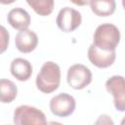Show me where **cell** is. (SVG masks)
<instances>
[{
  "label": "cell",
  "mask_w": 125,
  "mask_h": 125,
  "mask_svg": "<svg viewBox=\"0 0 125 125\" xmlns=\"http://www.w3.org/2000/svg\"><path fill=\"white\" fill-rule=\"evenodd\" d=\"M120 41V31L112 23L100 24L93 36V45L103 51H115Z\"/></svg>",
  "instance_id": "6da1fadb"
},
{
  "label": "cell",
  "mask_w": 125,
  "mask_h": 125,
  "mask_svg": "<svg viewBox=\"0 0 125 125\" xmlns=\"http://www.w3.org/2000/svg\"><path fill=\"white\" fill-rule=\"evenodd\" d=\"M36 86L39 91L50 94L57 90L61 82L60 66L54 62H46L36 76Z\"/></svg>",
  "instance_id": "7a4b0ae2"
},
{
  "label": "cell",
  "mask_w": 125,
  "mask_h": 125,
  "mask_svg": "<svg viewBox=\"0 0 125 125\" xmlns=\"http://www.w3.org/2000/svg\"><path fill=\"white\" fill-rule=\"evenodd\" d=\"M15 125H46L47 120L44 112L34 106L22 104L14 111Z\"/></svg>",
  "instance_id": "3957f363"
},
{
  "label": "cell",
  "mask_w": 125,
  "mask_h": 125,
  "mask_svg": "<svg viewBox=\"0 0 125 125\" xmlns=\"http://www.w3.org/2000/svg\"><path fill=\"white\" fill-rule=\"evenodd\" d=\"M66 81L71 88L81 90L92 82V72L84 64H73L67 70Z\"/></svg>",
  "instance_id": "277c9868"
},
{
  "label": "cell",
  "mask_w": 125,
  "mask_h": 125,
  "mask_svg": "<svg viewBox=\"0 0 125 125\" xmlns=\"http://www.w3.org/2000/svg\"><path fill=\"white\" fill-rule=\"evenodd\" d=\"M81 21L82 16L80 12L70 7H64L60 10L56 19L58 27L64 32H71L75 30L80 25Z\"/></svg>",
  "instance_id": "5b68a950"
},
{
  "label": "cell",
  "mask_w": 125,
  "mask_h": 125,
  "mask_svg": "<svg viewBox=\"0 0 125 125\" xmlns=\"http://www.w3.org/2000/svg\"><path fill=\"white\" fill-rule=\"evenodd\" d=\"M105 88L113 97L114 106L119 111L125 110V83L121 75H113L105 82Z\"/></svg>",
  "instance_id": "8992f818"
},
{
  "label": "cell",
  "mask_w": 125,
  "mask_h": 125,
  "mask_svg": "<svg viewBox=\"0 0 125 125\" xmlns=\"http://www.w3.org/2000/svg\"><path fill=\"white\" fill-rule=\"evenodd\" d=\"M75 100L67 93H61L50 101V109L53 114L61 117L70 115L75 109Z\"/></svg>",
  "instance_id": "52a82bcc"
},
{
  "label": "cell",
  "mask_w": 125,
  "mask_h": 125,
  "mask_svg": "<svg viewBox=\"0 0 125 125\" xmlns=\"http://www.w3.org/2000/svg\"><path fill=\"white\" fill-rule=\"evenodd\" d=\"M116 58L115 51H103L98 49L96 46L91 44L88 49V59L89 61L100 68H105L110 66Z\"/></svg>",
  "instance_id": "ba28073f"
},
{
  "label": "cell",
  "mask_w": 125,
  "mask_h": 125,
  "mask_svg": "<svg viewBox=\"0 0 125 125\" xmlns=\"http://www.w3.org/2000/svg\"><path fill=\"white\" fill-rule=\"evenodd\" d=\"M15 43L17 49L21 53H30L32 52L38 44L37 34L30 30L24 29L19 31L15 38Z\"/></svg>",
  "instance_id": "9c48e42d"
},
{
  "label": "cell",
  "mask_w": 125,
  "mask_h": 125,
  "mask_svg": "<svg viewBox=\"0 0 125 125\" xmlns=\"http://www.w3.org/2000/svg\"><path fill=\"white\" fill-rule=\"evenodd\" d=\"M8 22L16 29L21 31L27 29L30 24V16L29 14L22 8L17 7L13 8L7 16Z\"/></svg>",
  "instance_id": "30bf717a"
},
{
  "label": "cell",
  "mask_w": 125,
  "mask_h": 125,
  "mask_svg": "<svg viewBox=\"0 0 125 125\" xmlns=\"http://www.w3.org/2000/svg\"><path fill=\"white\" fill-rule=\"evenodd\" d=\"M11 73L20 81H26L32 74L31 63L22 58H16L12 61L10 65Z\"/></svg>",
  "instance_id": "8fae6325"
},
{
  "label": "cell",
  "mask_w": 125,
  "mask_h": 125,
  "mask_svg": "<svg viewBox=\"0 0 125 125\" xmlns=\"http://www.w3.org/2000/svg\"><path fill=\"white\" fill-rule=\"evenodd\" d=\"M92 12L97 16L106 17L111 15L115 11V1L114 0H91L89 1Z\"/></svg>",
  "instance_id": "7c38bea8"
},
{
  "label": "cell",
  "mask_w": 125,
  "mask_h": 125,
  "mask_svg": "<svg viewBox=\"0 0 125 125\" xmlns=\"http://www.w3.org/2000/svg\"><path fill=\"white\" fill-rule=\"evenodd\" d=\"M18 94L16 84L9 79H0V102L4 104L12 103Z\"/></svg>",
  "instance_id": "4fadbf2b"
},
{
  "label": "cell",
  "mask_w": 125,
  "mask_h": 125,
  "mask_svg": "<svg viewBox=\"0 0 125 125\" xmlns=\"http://www.w3.org/2000/svg\"><path fill=\"white\" fill-rule=\"evenodd\" d=\"M27 4L40 16H48L54 9L53 0H27Z\"/></svg>",
  "instance_id": "5bb4252c"
},
{
  "label": "cell",
  "mask_w": 125,
  "mask_h": 125,
  "mask_svg": "<svg viewBox=\"0 0 125 125\" xmlns=\"http://www.w3.org/2000/svg\"><path fill=\"white\" fill-rule=\"evenodd\" d=\"M9 32L5 26L0 25V54L4 53L9 45Z\"/></svg>",
  "instance_id": "9a60e30c"
},
{
  "label": "cell",
  "mask_w": 125,
  "mask_h": 125,
  "mask_svg": "<svg viewBox=\"0 0 125 125\" xmlns=\"http://www.w3.org/2000/svg\"><path fill=\"white\" fill-rule=\"evenodd\" d=\"M94 125H114V122L109 115L102 114L97 118Z\"/></svg>",
  "instance_id": "2e32d148"
},
{
  "label": "cell",
  "mask_w": 125,
  "mask_h": 125,
  "mask_svg": "<svg viewBox=\"0 0 125 125\" xmlns=\"http://www.w3.org/2000/svg\"><path fill=\"white\" fill-rule=\"evenodd\" d=\"M46 125H62V124L60 123V122H57V121H50V122H48Z\"/></svg>",
  "instance_id": "e0dca14e"
}]
</instances>
